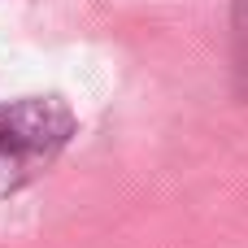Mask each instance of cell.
Listing matches in <instances>:
<instances>
[{"label":"cell","mask_w":248,"mask_h":248,"mask_svg":"<svg viewBox=\"0 0 248 248\" xmlns=\"http://www.w3.org/2000/svg\"><path fill=\"white\" fill-rule=\"evenodd\" d=\"M74 135V113L61 96H22L0 105V196L26 187Z\"/></svg>","instance_id":"cell-1"},{"label":"cell","mask_w":248,"mask_h":248,"mask_svg":"<svg viewBox=\"0 0 248 248\" xmlns=\"http://www.w3.org/2000/svg\"><path fill=\"white\" fill-rule=\"evenodd\" d=\"M231 44H235V87H240V96L248 100V0H235Z\"/></svg>","instance_id":"cell-2"}]
</instances>
